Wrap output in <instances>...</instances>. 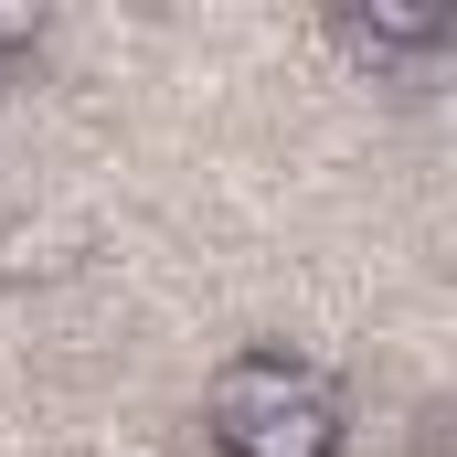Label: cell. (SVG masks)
<instances>
[{"mask_svg": "<svg viewBox=\"0 0 457 457\" xmlns=\"http://www.w3.org/2000/svg\"><path fill=\"white\" fill-rule=\"evenodd\" d=\"M75 255H86L75 213H0V287H54L75 277Z\"/></svg>", "mask_w": 457, "mask_h": 457, "instance_id": "obj_2", "label": "cell"}, {"mask_svg": "<svg viewBox=\"0 0 457 457\" xmlns=\"http://www.w3.org/2000/svg\"><path fill=\"white\" fill-rule=\"evenodd\" d=\"M351 32H361V43H394V54H426V43H447V11H415V0H383V11H361Z\"/></svg>", "mask_w": 457, "mask_h": 457, "instance_id": "obj_4", "label": "cell"}, {"mask_svg": "<svg viewBox=\"0 0 457 457\" xmlns=\"http://www.w3.org/2000/svg\"><path fill=\"white\" fill-rule=\"evenodd\" d=\"M21 43H43V11L32 0H0V54H21Z\"/></svg>", "mask_w": 457, "mask_h": 457, "instance_id": "obj_5", "label": "cell"}, {"mask_svg": "<svg viewBox=\"0 0 457 457\" xmlns=\"http://www.w3.org/2000/svg\"><path fill=\"white\" fill-rule=\"evenodd\" d=\"M298 394H320L309 361H287V351H234L224 372H213V394H203V415H213V436H234V426H255V415H277V404H298Z\"/></svg>", "mask_w": 457, "mask_h": 457, "instance_id": "obj_1", "label": "cell"}, {"mask_svg": "<svg viewBox=\"0 0 457 457\" xmlns=\"http://www.w3.org/2000/svg\"><path fill=\"white\" fill-rule=\"evenodd\" d=\"M224 447H234V457H341V404H330V394H298V404L234 426Z\"/></svg>", "mask_w": 457, "mask_h": 457, "instance_id": "obj_3", "label": "cell"}]
</instances>
